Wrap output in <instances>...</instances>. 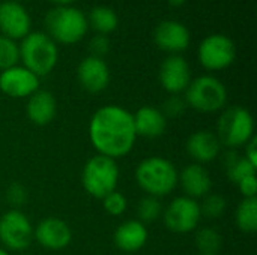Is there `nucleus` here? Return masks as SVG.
<instances>
[{
	"mask_svg": "<svg viewBox=\"0 0 257 255\" xmlns=\"http://www.w3.org/2000/svg\"><path fill=\"white\" fill-rule=\"evenodd\" d=\"M149 237L148 227L139 219L123 221L114 231L113 240L117 249L122 252H137L140 251Z\"/></svg>",
	"mask_w": 257,
	"mask_h": 255,
	"instance_id": "nucleus-21",
	"label": "nucleus"
},
{
	"mask_svg": "<svg viewBox=\"0 0 257 255\" xmlns=\"http://www.w3.org/2000/svg\"><path fill=\"white\" fill-rule=\"evenodd\" d=\"M199 204H200L202 218H206L211 221L221 218L227 210V201L220 194H208L206 197L202 198V203Z\"/></svg>",
	"mask_w": 257,
	"mask_h": 255,
	"instance_id": "nucleus-27",
	"label": "nucleus"
},
{
	"mask_svg": "<svg viewBox=\"0 0 257 255\" xmlns=\"http://www.w3.org/2000/svg\"><path fill=\"white\" fill-rule=\"evenodd\" d=\"M89 140L98 155L114 161L126 156L137 141L133 113L114 104L99 107L89 122Z\"/></svg>",
	"mask_w": 257,
	"mask_h": 255,
	"instance_id": "nucleus-1",
	"label": "nucleus"
},
{
	"mask_svg": "<svg viewBox=\"0 0 257 255\" xmlns=\"http://www.w3.org/2000/svg\"><path fill=\"white\" fill-rule=\"evenodd\" d=\"M227 98L229 95L224 83L211 74L193 78L184 92L187 107L203 114H212L224 110Z\"/></svg>",
	"mask_w": 257,
	"mask_h": 255,
	"instance_id": "nucleus-5",
	"label": "nucleus"
},
{
	"mask_svg": "<svg viewBox=\"0 0 257 255\" xmlns=\"http://www.w3.org/2000/svg\"><path fill=\"white\" fill-rule=\"evenodd\" d=\"M119 165L114 159L95 155L89 158L81 171V185L86 194L96 200H102L105 195L117 189L119 183Z\"/></svg>",
	"mask_w": 257,
	"mask_h": 255,
	"instance_id": "nucleus-7",
	"label": "nucleus"
},
{
	"mask_svg": "<svg viewBox=\"0 0 257 255\" xmlns=\"http://www.w3.org/2000/svg\"><path fill=\"white\" fill-rule=\"evenodd\" d=\"M158 80L169 95H182L191 83V68L182 54H169L160 65Z\"/></svg>",
	"mask_w": 257,
	"mask_h": 255,
	"instance_id": "nucleus-11",
	"label": "nucleus"
},
{
	"mask_svg": "<svg viewBox=\"0 0 257 255\" xmlns=\"http://www.w3.org/2000/svg\"><path fill=\"white\" fill-rule=\"evenodd\" d=\"M51 3H54L56 6H69V5H72L74 2H77V0H50Z\"/></svg>",
	"mask_w": 257,
	"mask_h": 255,
	"instance_id": "nucleus-36",
	"label": "nucleus"
},
{
	"mask_svg": "<svg viewBox=\"0 0 257 255\" xmlns=\"http://www.w3.org/2000/svg\"><path fill=\"white\" fill-rule=\"evenodd\" d=\"M41 78L23 65L0 71V92L14 99H23L39 90Z\"/></svg>",
	"mask_w": 257,
	"mask_h": 255,
	"instance_id": "nucleus-13",
	"label": "nucleus"
},
{
	"mask_svg": "<svg viewBox=\"0 0 257 255\" xmlns=\"http://www.w3.org/2000/svg\"><path fill=\"white\" fill-rule=\"evenodd\" d=\"M161 218L166 228L175 234L193 233L197 230L202 219L200 204L197 200L179 195L163 209Z\"/></svg>",
	"mask_w": 257,
	"mask_h": 255,
	"instance_id": "nucleus-10",
	"label": "nucleus"
},
{
	"mask_svg": "<svg viewBox=\"0 0 257 255\" xmlns=\"http://www.w3.org/2000/svg\"><path fill=\"white\" fill-rule=\"evenodd\" d=\"M194 242L200 254H218L223 246L221 234L211 227H203L197 230L194 236Z\"/></svg>",
	"mask_w": 257,
	"mask_h": 255,
	"instance_id": "nucleus-25",
	"label": "nucleus"
},
{
	"mask_svg": "<svg viewBox=\"0 0 257 255\" xmlns=\"http://www.w3.org/2000/svg\"><path fill=\"white\" fill-rule=\"evenodd\" d=\"M33 242V225L20 209H9L0 216V243L6 251L23 252Z\"/></svg>",
	"mask_w": 257,
	"mask_h": 255,
	"instance_id": "nucleus-9",
	"label": "nucleus"
},
{
	"mask_svg": "<svg viewBox=\"0 0 257 255\" xmlns=\"http://www.w3.org/2000/svg\"><path fill=\"white\" fill-rule=\"evenodd\" d=\"M221 147L223 146L215 132L206 129L193 132L185 143V150L188 156L200 165L215 161L221 153Z\"/></svg>",
	"mask_w": 257,
	"mask_h": 255,
	"instance_id": "nucleus-18",
	"label": "nucleus"
},
{
	"mask_svg": "<svg viewBox=\"0 0 257 255\" xmlns=\"http://www.w3.org/2000/svg\"><path fill=\"white\" fill-rule=\"evenodd\" d=\"M102 207L104 210L111 215V216H120L126 212V207H128V200L126 197L119 192L117 189L110 192L108 195H105L102 198Z\"/></svg>",
	"mask_w": 257,
	"mask_h": 255,
	"instance_id": "nucleus-29",
	"label": "nucleus"
},
{
	"mask_svg": "<svg viewBox=\"0 0 257 255\" xmlns=\"http://www.w3.org/2000/svg\"><path fill=\"white\" fill-rule=\"evenodd\" d=\"M20 62L18 42L0 35V71L12 68Z\"/></svg>",
	"mask_w": 257,
	"mask_h": 255,
	"instance_id": "nucleus-28",
	"label": "nucleus"
},
{
	"mask_svg": "<svg viewBox=\"0 0 257 255\" xmlns=\"http://www.w3.org/2000/svg\"><path fill=\"white\" fill-rule=\"evenodd\" d=\"M197 255H218V254H197Z\"/></svg>",
	"mask_w": 257,
	"mask_h": 255,
	"instance_id": "nucleus-38",
	"label": "nucleus"
},
{
	"mask_svg": "<svg viewBox=\"0 0 257 255\" xmlns=\"http://www.w3.org/2000/svg\"><path fill=\"white\" fill-rule=\"evenodd\" d=\"M134 128L137 137H143L148 140L160 138L167 129V119L161 113L160 108L152 105L140 107L134 114Z\"/></svg>",
	"mask_w": 257,
	"mask_h": 255,
	"instance_id": "nucleus-20",
	"label": "nucleus"
},
{
	"mask_svg": "<svg viewBox=\"0 0 257 255\" xmlns=\"http://www.w3.org/2000/svg\"><path fill=\"white\" fill-rule=\"evenodd\" d=\"M89 29H92L96 35L108 36L113 33L119 26V15L116 11L105 5H98L92 8V11L87 15Z\"/></svg>",
	"mask_w": 257,
	"mask_h": 255,
	"instance_id": "nucleus-22",
	"label": "nucleus"
},
{
	"mask_svg": "<svg viewBox=\"0 0 257 255\" xmlns=\"http://www.w3.org/2000/svg\"><path fill=\"white\" fill-rule=\"evenodd\" d=\"M221 146L229 150L244 147L254 137L253 114L239 105L224 108L217 122V132Z\"/></svg>",
	"mask_w": 257,
	"mask_h": 255,
	"instance_id": "nucleus-6",
	"label": "nucleus"
},
{
	"mask_svg": "<svg viewBox=\"0 0 257 255\" xmlns=\"http://www.w3.org/2000/svg\"><path fill=\"white\" fill-rule=\"evenodd\" d=\"M235 222L239 231L254 234L257 231V198H242L235 212Z\"/></svg>",
	"mask_w": 257,
	"mask_h": 255,
	"instance_id": "nucleus-24",
	"label": "nucleus"
},
{
	"mask_svg": "<svg viewBox=\"0 0 257 255\" xmlns=\"http://www.w3.org/2000/svg\"><path fill=\"white\" fill-rule=\"evenodd\" d=\"M223 164H224V168H226V176L230 182L233 183H238L241 182L242 179L248 177V176H253L256 174V167L248 162L244 156L238 155L236 152L233 150H229L224 158H223Z\"/></svg>",
	"mask_w": 257,
	"mask_h": 255,
	"instance_id": "nucleus-23",
	"label": "nucleus"
},
{
	"mask_svg": "<svg viewBox=\"0 0 257 255\" xmlns=\"http://www.w3.org/2000/svg\"><path fill=\"white\" fill-rule=\"evenodd\" d=\"M21 255H27V254H21Z\"/></svg>",
	"mask_w": 257,
	"mask_h": 255,
	"instance_id": "nucleus-39",
	"label": "nucleus"
},
{
	"mask_svg": "<svg viewBox=\"0 0 257 255\" xmlns=\"http://www.w3.org/2000/svg\"><path fill=\"white\" fill-rule=\"evenodd\" d=\"M45 33L56 42L62 45H74L83 41L89 32L87 15L69 5V6H54L50 9L44 20Z\"/></svg>",
	"mask_w": 257,
	"mask_h": 255,
	"instance_id": "nucleus-3",
	"label": "nucleus"
},
{
	"mask_svg": "<svg viewBox=\"0 0 257 255\" xmlns=\"http://www.w3.org/2000/svg\"><path fill=\"white\" fill-rule=\"evenodd\" d=\"M245 147V153H244V158L248 161V162H251L254 167L257 168V138L256 135L244 146Z\"/></svg>",
	"mask_w": 257,
	"mask_h": 255,
	"instance_id": "nucleus-34",
	"label": "nucleus"
},
{
	"mask_svg": "<svg viewBox=\"0 0 257 255\" xmlns=\"http://www.w3.org/2000/svg\"><path fill=\"white\" fill-rule=\"evenodd\" d=\"M238 189L242 195V198H256L257 194V177L256 174L248 176L245 179H242L241 182L236 183Z\"/></svg>",
	"mask_w": 257,
	"mask_h": 255,
	"instance_id": "nucleus-33",
	"label": "nucleus"
},
{
	"mask_svg": "<svg viewBox=\"0 0 257 255\" xmlns=\"http://www.w3.org/2000/svg\"><path fill=\"white\" fill-rule=\"evenodd\" d=\"M18 48L21 65L39 78L53 72L59 62V47L45 32H30Z\"/></svg>",
	"mask_w": 257,
	"mask_h": 255,
	"instance_id": "nucleus-4",
	"label": "nucleus"
},
{
	"mask_svg": "<svg viewBox=\"0 0 257 255\" xmlns=\"http://www.w3.org/2000/svg\"><path fill=\"white\" fill-rule=\"evenodd\" d=\"M33 240L48 251H60L71 243L72 231L63 219L50 216L33 227Z\"/></svg>",
	"mask_w": 257,
	"mask_h": 255,
	"instance_id": "nucleus-16",
	"label": "nucleus"
},
{
	"mask_svg": "<svg viewBox=\"0 0 257 255\" xmlns=\"http://www.w3.org/2000/svg\"><path fill=\"white\" fill-rule=\"evenodd\" d=\"M187 102L181 95H169V98L163 102L160 108L166 119H178L187 111Z\"/></svg>",
	"mask_w": 257,
	"mask_h": 255,
	"instance_id": "nucleus-30",
	"label": "nucleus"
},
{
	"mask_svg": "<svg viewBox=\"0 0 257 255\" xmlns=\"http://www.w3.org/2000/svg\"><path fill=\"white\" fill-rule=\"evenodd\" d=\"M163 203L160 198H155V197H151V195H145L139 204H137V219L140 222H143L145 225L146 224H152V222H157L161 215H163Z\"/></svg>",
	"mask_w": 257,
	"mask_h": 255,
	"instance_id": "nucleus-26",
	"label": "nucleus"
},
{
	"mask_svg": "<svg viewBox=\"0 0 257 255\" xmlns=\"http://www.w3.org/2000/svg\"><path fill=\"white\" fill-rule=\"evenodd\" d=\"M167 3H169V6H172V8H181V6H184L185 3H187V0H166Z\"/></svg>",
	"mask_w": 257,
	"mask_h": 255,
	"instance_id": "nucleus-35",
	"label": "nucleus"
},
{
	"mask_svg": "<svg viewBox=\"0 0 257 255\" xmlns=\"http://www.w3.org/2000/svg\"><path fill=\"white\" fill-rule=\"evenodd\" d=\"M200 66L208 72H220L233 65L236 59V45L232 38L223 33L205 36L197 48Z\"/></svg>",
	"mask_w": 257,
	"mask_h": 255,
	"instance_id": "nucleus-8",
	"label": "nucleus"
},
{
	"mask_svg": "<svg viewBox=\"0 0 257 255\" xmlns=\"http://www.w3.org/2000/svg\"><path fill=\"white\" fill-rule=\"evenodd\" d=\"M5 195H6V201L11 206V209H20L29 200V192H27L26 186L18 182H14L12 185H9Z\"/></svg>",
	"mask_w": 257,
	"mask_h": 255,
	"instance_id": "nucleus-31",
	"label": "nucleus"
},
{
	"mask_svg": "<svg viewBox=\"0 0 257 255\" xmlns=\"http://www.w3.org/2000/svg\"><path fill=\"white\" fill-rule=\"evenodd\" d=\"M154 42L167 54H182L191 44V32L181 21L163 20L154 29Z\"/></svg>",
	"mask_w": 257,
	"mask_h": 255,
	"instance_id": "nucleus-14",
	"label": "nucleus"
},
{
	"mask_svg": "<svg viewBox=\"0 0 257 255\" xmlns=\"http://www.w3.org/2000/svg\"><path fill=\"white\" fill-rule=\"evenodd\" d=\"M110 39L108 36H104V35H93L89 41V51L90 54L89 56H95V57H101L104 59V56L110 51Z\"/></svg>",
	"mask_w": 257,
	"mask_h": 255,
	"instance_id": "nucleus-32",
	"label": "nucleus"
},
{
	"mask_svg": "<svg viewBox=\"0 0 257 255\" xmlns=\"http://www.w3.org/2000/svg\"><path fill=\"white\" fill-rule=\"evenodd\" d=\"M139 188L151 197L164 198L178 186V168L163 156L145 158L134 171Z\"/></svg>",
	"mask_w": 257,
	"mask_h": 255,
	"instance_id": "nucleus-2",
	"label": "nucleus"
},
{
	"mask_svg": "<svg viewBox=\"0 0 257 255\" xmlns=\"http://www.w3.org/2000/svg\"><path fill=\"white\" fill-rule=\"evenodd\" d=\"M178 185L184 191L185 197L199 201L200 198L211 194L212 177L205 165L193 162L178 171Z\"/></svg>",
	"mask_w": 257,
	"mask_h": 255,
	"instance_id": "nucleus-17",
	"label": "nucleus"
},
{
	"mask_svg": "<svg viewBox=\"0 0 257 255\" xmlns=\"http://www.w3.org/2000/svg\"><path fill=\"white\" fill-rule=\"evenodd\" d=\"M26 114L36 126L50 125L57 114V102L51 92L39 89L27 98Z\"/></svg>",
	"mask_w": 257,
	"mask_h": 255,
	"instance_id": "nucleus-19",
	"label": "nucleus"
},
{
	"mask_svg": "<svg viewBox=\"0 0 257 255\" xmlns=\"http://www.w3.org/2000/svg\"><path fill=\"white\" fill-rule=\"evenodd\" d=\"M0 3H2V0H0Z\"/></svg>",
	"mask_w": 257,
	"mask_h": 255,
	"instance_id": "nucleus-40",
	"label": "nucleus"
},
{
	"mask_svg": "<svg viewBox=\"0 0 257 255\" xmlns=\"http://www.w3.org/2000/svg\"><path fill=\"white\" fill-rule=\"evenodd\" d=\"M32 32V17L27 8L17 0L0 3V35L21 41Z\"/></svg>",
	"mask_w": 257,
	"mask_h": 255,
	"instance_id": "nucleus-12",
	"label": "nucleus"
},
{
	"mask_svg": "<svg viewBox=\"0 0 257 255\" xmlns=\"http://www.w3.org/2000/svg\"><path fill=\"white\" fill-rule=\"evenodd\" d=\"M0 255H11V254H9L5 248H2V246H0Z\"/></svg>",
	"mask_w": 257,
	"mask_h": 255,
	"instance_id": "nucleus-37",
	"label": "nucleus"
},
{
	"mask_svg": "<svg viewBox=\"0 0 257 255\" xmlns=\"http://www.w3.org/2000/svg\"><path fill=\"white\" fill-rule=\"evenodd\" d=\"M110 68L101 57L86 56L77 66V80L87 93H101L110 84Z\"/></svg>",
	"mask_w": 257,
	"mask_h": 255,
	"instance_id": "nucleus-15",
	"label": "nucleus"
}]
</instances>
